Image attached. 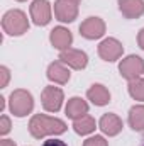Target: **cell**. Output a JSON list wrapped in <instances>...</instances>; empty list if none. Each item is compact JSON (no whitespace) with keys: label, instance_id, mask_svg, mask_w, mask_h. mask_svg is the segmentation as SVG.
<instances>
[{"label":"cell","instance_id":"cell-26","mask_svg":"<svg viewBox=\"0 0 144 146\" xmlns=\"http://www.w3.org/2000/svg\"><path fill=\"white\" fill-rule=\"evenodd\" d=\"M70 2H73V3H78V2H80V0H70Z\"/></svg>","mask_w":144,"mask_h":146},{"label":"cell","instance_id":"cell-12","mask_svg":"<svg viewBox=\"0 0 144 146\" xmlns=\"http://www.w3.org/2000/svg\"><path fill=\"white\" fill-rule=\"evenodd\" d=\"M49 41H51V44L56 48V49H59V51H65V49H68L70 46H71L73 42V36L71 33L66 29V27H54L53 31H51V34H49Z\"/></svg>","mask_w":144,"mask_h":146},{"label":"cell","instance_id":"cell-8","mask_svg":"<svg viewBox=\"0 0 144 146\" xmlns=\"http://www.w3.org/2000/svg\"><path fill=\"white\" fill-rule=\"evenodd\" d=\"M122 53H124L122 42L117 41L115 37H107L98 44V54L104 61H115L122 56Z\"/></svg>","mask_w":144,"mask_h":146},{"label":"cell","instance_id":"cell-25","mask_svg":"<svg viewBox=\"0 0 144 146\" xmlns=\"http://www.w3.org/2000/svg\"><path fill=\"white\" fill-rule=\"evenodd\" d=\"M0 146H17V145H15L12 139H2V141H0Z\"/></svg>","mask_w":144,"mask_h":146},{"label":"cell","instance_id":"cell-9","mask_svg":"<svg viewBox=\"0 0 144 146\" xmlns=\"http://www.w3.org/2000/svg\"><path fill=\"white\" fill-rule=\"evenodd\" d=\"M80 34L85 39H98L105 34V22L100 17H88L80 24Z\"/></svg>","mask_w":144,"mask_h":146},{"label":"cell","instance_id":"cell-27","mask_svg":"<svg viewBox=\"0 0 144 146\" xmlns=\"http://www.w3.org/2000/svg\"><path fill=\"white\" fill-rule=\"evenodd\" d=\"M17 2H26V0H17Z\"/></svg>","mask_w":144,"mask_h":146},{"label":"cell","instance_id":"cell-4","mask_svg":"<svg viewBox=\"0 0 144 146\" xmlns=\"http://www.w3.org/2000/svg\"><path fill=\"white\" fill-rule=\"evenodd\" d=\"M119 72H120V75H122L126 80H129V82L139 78L144 73L143 58H139V56H136V54H131V56L124 58V60L120 61V65H119Z\"/></svg>","mask_w":144,"mask_h":146},{"label":"cell","instance_id":"cell-16","mask_svg":"<svg viewBox=\"0 0 144 146\" xmlns=\"http://www.w3.org/2000/svg\"><path fill=\"white\" fill-rule=\"evenodd\" d=\"M87 114H88V104L81 97H71L68 100V104H66V115L70 119L76 121V119H80V117H83Z\"/></svg>","mask_w":144,"mask_h":146},{"label":"cell","instance_id":"cell-2","mask_svg":"<svg viewBox=\"0 0 144 146\" xmlns=\"http://www.w3.org/2000/svg\"><path fill=\"white\" fill-rule=\"evenodd\" d=\"M2 27L9 36H22L29 29V19L22 10L12 9L2 17Z\"/></svg>","mask_w":144,"mask_h":146},{"label":"cell","instance_id":"cell-17","mask_svg":"<svg viewBox=\"0 0 144 146\" xmlns=\"http://www.w3.org/2000/svg\"><path fill=\"white\" fill-rule=\"evenodd\" d=\"M73 129H75L76 134H80V136H87V134H90V133L95 131V119L90 117V115L87 114V115H83V117L73 121Z\"/></svg>","mask_w":144,"mask_h":146},{"label":"cell","instance_id":"cell-18","mask_svg":"<svg viewBox=\"0 0 144 146\" xmlns=\"http://www.w3.org/2000/svg\"><path fill=\"white\" fill-rule=\"evenodd\" d=\"M129 126L134 131H144V106H134L129 110Z\"/></svg>","mask_w":144,"mask_h":146},{"label":"cell","instance_id":"cell-22","mask_svg":"<svg viewBox=\"0 0 144 146\" xmlns=\"http://www.w3.org/2000/svg\"><path fill=\"white\" fill-rule=\"evenodd\" d=\"M0 75H2V82H0V88H3L5 85H7V82H9V68L7 66H0Z\"/></svg>","mask_w":144,"mask_h":146},{"label":"cell","instance_id":"cell-11","mask_svg":"<svg viewBox=\"0 0 144 146\" xmlns=\"http://www.w3.org/2000/svg\"><path fill=\"white\" fill-rule=\"evenodd\" d=\"M98 127H100V131H102L104 134H107V136H117V134L122 131V121H120V117H119L117 114L107 112V114H104V115L100 117Z\"/></svg>","mask_w":144,"mask_h":146},{"label":"cell","instance_id":"cell-7","mask_svg":"<svg viewBox=\"0 0 144 146\" xmlns=\"http://www.w3.org/2000/svg\"><path fill=\"white\" fill-rule=\"evenodd\" d=\"M59 61H63L65 65H68L73 70H83L88 65V56L81 49L68 48L65 51H59Z\"/></svg>","mask_w":144,"mask_h":146},{"label":"cell","instance_id":"cell-15","mask_svg":"<svg viewBox=\"0 0 144 146\" xmlns=\"http://www.w3.org/2000/svg\"><path fill=\"white\" fill-rule=\"evenodd\" d=\"M70 76H71V73L70 70L65 66V63L63 61H54V63H51L49 66H48V78L51 80V82H54V83H59V85H65L68 80H70Z\"/></svg>","mask_w":144,"mask_h":146},{"label":"cell","instance_id":"cell-23","mask_svg":"<svg viewBox=\"0 0 144 146\" xmlns=\"http://www.w3.org/2000/svg\"><path fill=\"white\" fill-rule=\"evenodd\" d=\"M42 146H68L65 141H61V139H58V138H49V139H46Z\"/></svg>","mask_w":144,"mask_h":146},{"label":"cell","instance_id":"cell-21","mask_svg":"<svg viewBox=\"0 0 144 146\" xmlns=\"http://www.w3.org/2000/svg\"><path fill=\"white\" fill-rule=\"evenodd\" d=\"M9 131H10V119L7 115H2L0 117V134L5 136L9 134Z\"/></svg>","mask_w":144,"mask_h":146},{"label":"cell","instance_id":"cell-14","mask_svg":"<svg viewBox=\"0 0 144 146\" xmlns=\"http://www.w3.org/2000/svg\"><path fill=\"white\" fill-rule=\"evenodd\" d=\"M119 10L127 19H137L144 14V0H117Z\"/></svg>","mask_w":144,"mask_h":146},{"label":"cell","instance_id":"cell-3","mask_svg":"<svg viewBox=\"0 0 144 146\" xmlns=\"http://www.w3.org/2000/svg\"><path fill=\"white\" fill-rule=\"evenodd\" d=\"M9 109L15 117H24L27 114H31L34 109V99L31 95V92L24 90V88H17L10 94V100H9Z\"/></svg>","mask_w":144,"mask_h":146},{"label":"cell","instance_id":"cell-19","mask_svg":"<svg viewBox=\"0 0 144 146\" xmlns=\"http://www.w3.org/2000/svg\"><path fill=\"white\" fill-rule=\"evenodd\" d=\"M129 95H131L134 100L144 102V78L139 76V78L129 82Z\"/></svg>","mask_w":144,"mask_h":146},{"label":"cell","instance_id":"cell-10","mask_svg":"<svg viewBox=\"0 0 144 146\" xmlns=\"http://www.w3.org/2000/svg\"><path fill=\"white\" fill-rule=\"evenodd\" d=\"M78 15V7L70 0H56L54 2V17L59 22H73Z\"/></svg>","mask_w":144,"mask_h":146},{"label":"cell","instance_id":"cell-20","mask_svg":"<svg viewBox=\"0 0 144 146\" xmlns=\"http://www.w3.org/2000/svg\"><path fill=\"white\" fill-rule=\"evenodd\" d=\"M83 146H108V143L104 136H92L83 143Z\"/></svg>","mask_w":144,"mask_h":146},{"label":"cell","instance_id":"cell-28","mask_svg":"<svg viewBox=\"0 0 144 146\" xmlns=\"http://www.w3.org/2000/svg\"><path fill=\"white\" fill-rule=\"evenodd\" d=\"M143 146H144V145H143Z\"/></svg>","mask_w":144,"mask_h":146},{"label":"cell","instance_id":"cell-24","mask_svg":"<svg viewBox=\"0 0 144 146\" xmlns=\"http://www.w3.org/2000/svg\"><path fill=\"white\" fill-rule=\"evenodd\" d=\"M137 44H139L141 49H144V27L139 31V34H137Z\"/></svg>","mask_w":144,"mask_h":146},{"label":"cell","instance_id":"cell-13","mask_svg":"<svg viewBox=\"0 0 144 146\" xmlns=\"http://www.w3.org/2000/svg\"><path fill=\"white\" fill-rule=\"evenodd\" d=\"M87 97H88V100L93 106H98V107H104V106H107L110 102V92L107 90V87L102 85V83L92 85L87 90Z\"/></svg>","mask_w":144,"mask_h":146},{"label":"cell","instance_id":"cell-1","mask_svg":"<svg viewBox=\"0 0 144 146\" xmlns=\"http://www.w3.org/2000/svg\"><path fill=\"white\" fill-rule=\"evenodd\" d=\"M66 131V122L58 119V117H49L46 114H36L32 115L31 122H29V133L32 138L41 139L44 136H56V134H63Z\"/></svg>","mask_w":144,"mask_h":146},{"label":"cell","instance_id":"cell-5","mask_svg":"<svg viewBox=\"0 0 144 146\" xmlns=\"http://www.w3.org/2000/svg\"><path fill=\"white\" fill-rule=\"evenodd\" d=\"M41 100H42V107L48 112H58L63 106V100H65V94L59 87H46L41 94Z\"/></svg>","mask_w":144,"mask_h":146},{"label":"cell","instance_id":"cell-6","mask_svg":"<svg viewBox=\"0 0 144 146\" xmlns=\"http://www.w3.org/2000/svg\"><path fill=\"white\" fill-rule=\"evenodd\" d=\"M31 19L36 26H48L51 22V3L48 0H34L31 3Z\"/></svg>","mask_w":144,"mask_h":146}]
</instances>
